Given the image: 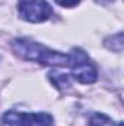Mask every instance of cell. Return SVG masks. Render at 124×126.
<instances>
[{"instance_id":"1","label":"cell","mask_w":124,"mask_h":126,"mask_svg":"<svg viewBox=\"0 0 124 126\" xmlns=\"http://www.w3.org/2000/svg\"><path fill=\"white\" fill-rule=\"evenodd\" d=\"M13 51L31 62H38L50 66H67L69 64V54H63L59 51H53L45 46L35 43L26 38H18L12 43Z\"/></svg>"},{"instance_id":"2","label":"cell","mask_w":124,"mask_h":126,"mask_svg":"<svg viewBox=\"0 0 124 126\" xmlns=\"http://www.w3.org/2000/svg\"><path fill=\"white\" fill-rule=\"evenodd\" d=\"M69 66L72 75L80 84H93L98 79V72L92 60L82 48H73L69 56Z\"/></svg>"},{"instance_id":"3","label":"cell","mask_w":124,"mask_h":126,"mask_svg":"<svg viewBox=\"0 0 124 126\" xmlns=\"http://www.w3.org/2000/svg\"><path fill=\"white\" fill-rule=\"evenodd\" d=\"M18 10L24 21L32 24L44 22L53 13L51 6L45 0H22L18 6Z\"/></svg>"},{"instance_id":"4","label":"cell","mask_w":124,"mask_h":126,"mask_svg":"<svg viewBox=\"0 0 124 126\" xmlns=\"http://www.w3.org/2000/svg\"><path fill=\"white\" fill-rule=\"evenodd\" d=\"M4 123L7 126H53V117L47 113H18L7 111L4 114Z\"/></svg>"},{"instance_id":"5","label":"cell","mask_w":124,"mask_h":126,"mask_svg":"<svg viewBox=\"0 0 124 126\" xmlns=\"http://www.w3.org/2000/svg\"><path fill=\"white\" fill-rule=\"evenodd\" d=\"M88 126H114V122L102 113H95L91 117Z\"/></svg>"},{"instance_id":"6","label":"cell","mask_w":124,"mask_h":126,"mask_svg":"<svg viewBox=\"0 0 124 126\" xmlns=\"http://www.w3.org/2000/svg\"><path fill=\"white\" fill-rule=\"evenodd\" d=\"M50 78L53 79V82L59 87V88H63V87H70V84H69V79H67V76L66 75H63V73H50Z\"/></svg>"},{"instance_id":"7","label":"cell","mask_w":124,"mask_h":126,"mask_svg":"<svg viewBox=\"0 0 124 126\" xmlns=\"http://www.w3.org/2000/svg\"><path fill=\"white\" fill-rule=\"evenodd\" d=\"M56 3L63 6V7H73V6L79 4L80 0H56Z\"/></svg>"},{"instance_id":"8","label":"cell","mask_w":124,"mask_h":126,"mask_svg":"<svg viewBox=\"0 0 124 126\" xmlns=\"http://www.w3.org/2000/svg\"><path fill=\"white\" fill-rule=\"evenodd\" d=\"M118 126H123V125H121V123H120V125H118Z\"/></svg>"}]
</instances>
